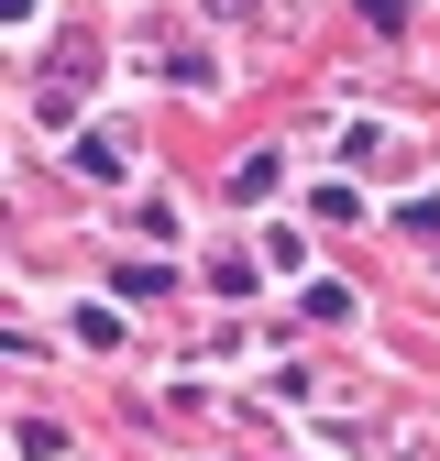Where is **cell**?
<instances>
[{
    "label": "cell",
    "mask_w": 440,
    "mask_h": 461,
    "mask_svg": "<svg viewBox=\"0 0 440 461\" xmlns=\"http://www.w3.org/2000/svg\"><path fill=\"white\" fill-rule=\"evenodd\" d=\"M209 285H220V297H243V308H253V285H264V275H253V253H220V264H209Z\"/></svg>",
    "instance_id": "6da1fadb"
},
{
    "label": "cell",
    "mask_w": 440,
    "mask_h": 461,
    "mask_svg": "<svg viewBox=\"0 0 440 461\" xmlns=\"http://www.w3.org/2000/svg\"><path fill=\"white\" fill-rule=\"evenodd\" d=\"M209 12H253V0H209Z\"/></svg>",
    "instance_id": "7a4b0ae2"
}]
</instances>
